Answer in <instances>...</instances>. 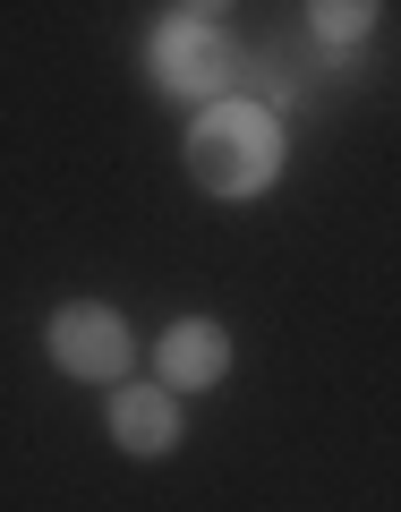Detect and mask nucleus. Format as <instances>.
Segmentation results:
<instances>
[{"label": "nucleus", "mask_w": 401, "mask_h": 512, "mask_svg": "<svg viewBox=\"0 0 401 512\" xmlns=\"http://www.w3.org/2000/svg\"><path fill=\"white\" fill-rule=\"evenodd\" d=\"M146 69L163 94H180V103H222L239 77V43L222 35V9H171L163 26L146 35Z\"/></svg>", "instance_id": "f03ea898"}, {"label": "nucleus", "mask_w": 401, "mask_h": 512, "mask_svg": "<svg viewBox=\"0 0 401 512\" xmlns=\"http://www.w3.org/2000/svg\"><path fill=\"white\" fill-rule=\"evenodd\" d=\"M52 367L77 384H128V367H137V333H128L120 308H103V299H69V308H52Z\"/></svg>", "instance_id": "7ed1b4c3"}, {"label": "nucleus", "mask_w": 401, "mask_h": 512, "mask_svg": "<svg viewBox=\"0 0 401 512\" xmlns=\"http://www.w3.org/2000/svg\"><path fill=\"white\" fill-rule=\"evenodd\" d=\"M188 180L205 197H265L282 180V120L248 94H222L188 120Z\"/></svg>", "instance_id": "f257e3e1"}, {"label": "nucleus", "mask_w": 401, "mask_h": 512, "mask_svg": "<svg viewBox=\"0 0 401 512\" xmlns=\"http://www.w3.org/2000/svg\"><path fill=\"white\" fill-rule=\"evenodd\" d=\"M111 444L128 461L180 453V402H171L163 384H111Z\"/></svg>", "instance_id": "39448f33"}, {"label": "nucleus", "mask_w": 401, "mask_h": 512, "mask_svg": "<svg viewBox=\"0 0 401 512\" xmlns=\"http://www.w3.org/2000/svg\"><path fill=\"white\" fill-rule=\"evenodd\" d=\"M222 376H231V333H222L214 316H171V325L154 333V384H163L171 402H180V393H214Z\"/></svg>", "instance_id": "20e7f679"}, {"label": "nucleus", "mask_w": 401, "mask_h": 512, "mask_svg": "<svg viewBox=\"0 0 401 512\" xmlns=\"http://www.w3.org/2000/svg\"><path fill=\"white\" fill-rule=\"evenodd\" d=\"M308 26H316V43H325V52H359L367 26H376V9H367V0H316Z\"/></svg>", "instance_id": "423d86ee"}]
</instances>
